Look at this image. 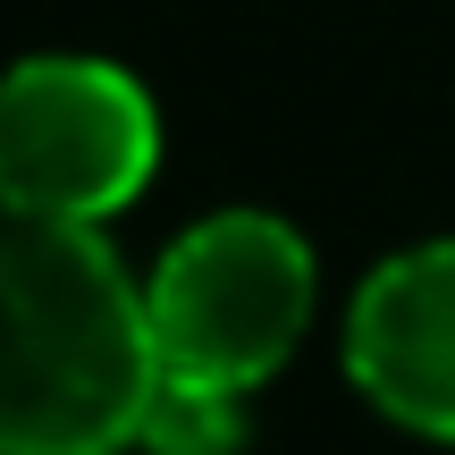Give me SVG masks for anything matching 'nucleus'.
<instances>
[{"label":"nucleus","instance_id":"nucleus-1","mask_svg":"<svg viewBox=\"0 0 455 455\" xmlns=\"http://www.w3.org/2000/svg\"><path fill=\"white\" fill-rule=\"evenodd\" d=\"M0 304V455H118L144 439L169 363L144 278H127L101 228L9 220Z\"/></svg>","mask_w":455,"mask_h":455},{"label":"nucleus","instance_id":"nucleus-2","mask_svg":"<svg viewBox=\"0 0 455 455\" xmlns=\"http://www.w3.org/2000/svg\"><path fill=\"white\" fill-rule=\"evenodd\" d=\"M144 295L169 379L244 396L304 346L321 287H312V244L278 212H212L152 261Z\"/></svg>","mask_w":455,"mask_h":455},{"label":"nucleus","instance_id":"nucleus-3","mask_svg":"<svg viewBox=\"0 0 455 455\" xmlns=\"http://www.w3.org/2000/svg\"><path fill=\"white\" fill-rule=\"evenodd\" d=\"M161 169V110L118 60L43 51L0 93V203L9 220L101 228Z\"/></svg>","mask_w":455,"mask_h":455},{"label":"nucleus","instance_id":"nucleus-4","mask_svg":"<svg viewBox=\"0 0 455 455\" xmlns=\"http://www.w3.org/2000/svg\"><path fill=\"white\" fill-rule=\"evenodd\" d=\"M346 371L396 430L455 439V236L388 253L355 287Z\"/></svg>","mask_w":455,"mask_h":455},{"label":"nucleus","instance_id":"nucleus-5","mask_svg":"<svg viewBox=\"0 0 455 455\" xmlns=\"http://www.w3.org/2000/svg\"><path fill=\"white\" fill-rule=\"evenodd\" d=\"M144 455H236L244 447V396L220 388H186V379H161L144 413Z\"/></svg>","mask_w":455,"mask_h":455}]
</instances>
